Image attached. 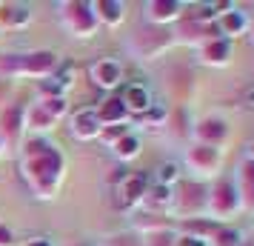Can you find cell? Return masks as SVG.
<instances>
[{
  "label": "cell",
  "mask_w": 254,
  "mask_h": 246,
  "mask_svg": "<svg viewBox=\"0 0 254 246\" xmlns=\"http://www.w3.org/2000/svg\"><path fill=\"white\" fill-rule=\"evenodd\" d=\"M17 172L35 200H55L66 177V155L52 138H26L17 149Z\"/></svg>",
  "instance_id": "1"
},
{
  "label": "cell",
  "mask_w": 254,
  "mask_h": 246,
  "mask_svg": "<svg viewBox=\"0 0 254 246\" xmlns=\"http://www.w3.org/2000/svg\"><path fill=\"white\" fill-rule=\"evenodd\" d=\"M63 66L55 49H26V52H0V78L9 81H46Z\"/></svg>",
  "instance_id": "2"
},
{
  "label": "cell",
  "mask_w": 254,
  "mask_h": 246,
  "mask_svg": "<svg viewBox=\"0 0 254 246\" xmlns=\"http://www.w3.org/2000/svg\"><path fill=\"white\" fill-rule=\"evenodd\" d=\"M174 43V32L169 26H151V23H140L134 29V35L126 40L128 55L140 63H149V60H160Z\"/></svg>",
  "instance_id": "3"
},
{
  "label": "cell",
  "mask_w": 254,
  "mask_h": 246,
  "mask_svg": "<svg viewBox=\"0 0 254 246\" xmlns=\"http://www.w3.org/2000/svg\"><path fill=\"white\" fill-rule=\"evenodd\" d=\"M58 23L71 40H92L100 32V23L94 17L92 0H60L58 6Z\"/></svg>",
  "instance_id": "4"
},
{
  "label": "cell",
  "mask_w": 254,
  "mask_h": 246,
  "mask_svg": "<svg viewBox=\"0 0 254 246\" xmlns=\"http://www.w3.org/2000/svg\"><path fill=\"white\" fill-rule=\"evenodd\" d=\"M186 172H189V180H200V183H211L214 177H220V169H223V149H214V146H203V143H186L183 161H180Z\"/></svg>",
  "instance_id": "5"
},
{
  "label": "cell",
  "mask_w": 254,
  "mask_h": 246,
  "mask_svg": "<svg viewBox=\"0 0 254 246\" xmlns=\"http://www.w3.org/2000/svg\"><path fill=\"white\" fill-rule=\"evenodd\" d=\"M240 209V195L234 189V180L226 175L214 177L208 183V195H206V218L214 223H229Z\"/></svg>",
  "instance_id": "6"
},
{
  "label": "cell",
  "mask_w": 254,
  "mask_h": 246,
  "mask_svg": "<svg viewBox=\"0 0 254 246\" xmlns=\"http://www.w3.org/2000/svg\"><path fill=\"white\" fill-rule=\"evenodd\" d=\"M180 189H174V212L180 215L177 221H194V218H206V195L208 183L200 180H180Z\"/></svg>",
  "instance_id": "7"
},
{
  "label": "cell",
  "mask_w": 254,
  "mask_h": 246,
  "mask_svg": "<svg viewBox=\"0 0 254 246\" xmlns=\"http://www.w3.org/2000/svg\"><path fill=\"white\" fill-rule=\"evenodd\" d=\"M149 186H151V177L146 172H126L112 186V192H115V209L126 212V215H134L140 209L143 198H146Z\"/></svg>",
  "instance_id": "8"
},
{
  "label": "cell",
  "mask_w": 254,
  "mask_h": 246,
  "mask_svg": "<svg viewBox=\"0 0 254 246\" xmlns=\"http://www.w3.org/2000/svg\"><path fill=\"white\" fill-rule=\"evenodd\" d=\"M26 103H6L0 106V143L6 146V152H17L20 143L26 141Z\"/></svg>",
  "instance_id": "9"
},
{
  "label": "cell",
  "mask_w": 254,
  "mask_h": 246,
  "mask_svg": "<svg viewBox=\"0 0 254 246\" xmlns=\"http://www.w3.org/2000/svg\"><path fill=\"white\" fill-rule=\"evenodd\" d=\"M231 138V126L223 115H203L191 123V141L203 143V146H214L223 149Z\"/></svg>",
  "instance_id": "10"
},
{
  "label": "cell",
  "mask_w": 254,
  "mask_h": 246,
  "mask_svg": "<svg viewBox=\"0 0 254 246\" xmlns=\"http://www.w3.org/2000/svg\"><path fill=\"white\" fill-rule=\"evenodd\" d=\"M89 81H92L94 89H100L106 94H115L117 89H123L126 83V69L123 63L115 58H97L89 66Z\"/></svg>",
  "instance_id": "11"
},
{
  "label": "cell",
  "mask_w": 254,
  "mask_h": 246,
  "mask_svg": "<svg viewBox=\"0 0 254 246\" xmlns=\"http://www.w3.org/2000/svg\"><path fill=\"white\" fill-rule=\"evenodd\" d=\"M186 14V3L183 0H149L143 3V17L151 26H169L180 23Z\"/></svg>",
  "instance_id": "12"
},
{
  "label": "cell",
  "mask_w": 254,
  "mask_h": 246,
  "mask_svg": "<svg viewBox=\"0 0 254 246\" xmlns=\"http://www.w3.org/2000/svg\"><path fill=\"white\" fill-rule=\"evenodd\" d=\"M172 32H174V43H189V46H194V49L208 43V40H214V37H220L214 23H200V20H191L186 14L180 23L172 26Z\"/></svg>",
  "instance_id": "13"
},
{
  "label": "cell",
  "mask_w": 254,
  "mask_h": 246,
  "mask_svg": "<svg viewBox=\"0 0 254 246\" xmlns=\"http://www.w3.org/2000/svg\"><path fill=\"white\" fill-rule=\"evenodd\" d=\"M117 97L123 100V106H126V112H128L131 120H134V117H143L151 106H154V94H151V89L146 86V83H140V81H126Z\"/></svg>",
  "instance_id": "14"
},
{
  "label": "cell",
  "mask_w": 254,
  "mask_h": 246,
  "mask_svg": "<svg viewBox=\"0 0 254 246\" xmlns=\"http://www.w3.org/2000/svg\"><path fill=\"white\" fill-rule=\"evenodd\" d=\"M35 9L20 0H0V32H20L32 23Z\"/></svg>",
  "instance_id": "15"
},
{
  "label": "cell",
  "mask_w": 254,
  "mask_h": 246,
  "mask_svg": "<svg viewBox=\"0 0 254 246\" xmlns=\"http://www.w3.org/2000/svg\"><path fill=\"white\" fill-rule=\"evenodd\" d=\"M197 60L203 63V66H211V69H223V66H229L231 58H234V43L226 40V37H214V40H208L203 46H197Z\"/></svg>",
  "instance_id": "16"
},
{
  "label": "cell",
  "mask_w": 254,
  "mask_h": 246,
  "mask_svg": "<svg viewBox=\"0 0 254 246\" xmlns=\"http://www.w3.org/2000/svg\"><path fill=\"white\" fill-rule=\"evenodd\" d=\"M214 26H217L220 37H226V40H231V43H234L240 35H246V32L252 29V17L243 12L240 6H234V3H231L229 9H226V12L214 20Z\"/></svg>",
  "instance_id": "17"
},
{
  "label": "cell",
  "mask_w": 254,
  "mask_h": 246,
  "mask_svg": "<svg viewBox=\"0 0 254 246\" xmlns=\"http://www.w3.org/2000/svg\"><path fill=\"white\" fill-rule=\"evenodd\" d=\"M69 135L80 143L97 141V135H100V120L94 115V106H86V109H77L74 115H69Z\"/></svg>",
  "instance_id": "18"
},
{
  "label": "cell",
  "mask_w": 254,
  "mask_h": 246,
  "mask_svg": "<svg viewBox=\"0 0 254 246\" xmlns=\"http://www.w3.org/2000/svg\"><path fill=\"white\" fill-rule=\"evenodd\" d=\"M23 126H26V138H46L49 132L58 126V120L49 115L43 106L37 103H26V117H23Z\"/></svg>",
  "instance_id": "19"
},
{
  "label": "cell",
  "mask_w": 254,
  "mask_h": 246,
  "mask_svg": "<svg viewBox=\"0 0 254 246\" xmlns=\"http://www.w3.org/2000/svg\"><path fill=\"white\" fill-rule=\"evenodd\" d=\"M137 212H151V215H172V212H174V189L160 186V183H151Z\"/></svg>",
  "instance_id": "20"
},
{
  "label": "cell",
  "mask_w": 254,
  "mask_h": 246,
  "mask_svg": "<svg viewBox=\"0 0 254 246\" xmlns=\"http://www.w3.org/2000/svg\"><path fill=\"white\" fill-rule=\"evenodd\" d=\"M94 115L100 120V126H120V123H131L126 106L117 94H106L100 103L94 106Z\"/></svg>",
  "instance_id": "21"
},
{
  "label": "cell",
  "mask_w": 254,
  "mask_h": 246,
  "mask_svg": "<svg viewBox=\"0 0 254 246\" xmlns=\"http://www.w3.org/2000/svg\"><path fill=\"white\" fill-rule=\"evenodd\" d=\"M231 180H234V189L240 195V209H254V161L243 158Z\"/></svg>",
  "instance_id": "22"
},
{
  "label": "cell",
  "mask_w": 254,
  "mask_h": 246,
  "mask_svg": "<svg viewBox=\"0 0 254 246\" xmlns=\"http://www.w3.org/2000/svg\"><path fill=\"white\" fill-rule=\"evenodd\" d=\"M92 9L97 23L106 26V29H117V26L126 20V3L123 0H92Z\"/></svg>",
  "instance_id": "23"
},
{
  "label": "cell",
  "mask_w": 254,
  "mask_h": 246,
  "mask_svg": "<svg viewBox=\"0 0 254 246\" xmlns=\"http://www.w3.org/2000/svg\"><path fill=\"white\" fill-rule=\"evenodd\" d=\"M112 152V158H115L117 164L123 166V164H131V161H137L140 152H143V138H140V132H128L126 138H120V141L109 149Z\"/></svg>",
  "instance_id": "24"
},
{
  "label": "cell",
  "mask_w": 254,
  "mask_h": 246,
  "mask_svg": "<svg viewBox=\"0 0 254 246\" xmlns=\"http://www.w3.org/2000/svg\"><path fill=\"white\" fill-rule=\"evenodd\" d=\"M243 244H246V235L231 223H217L214 232L208 235V246H243Z\"/></svg>",
  "instance_id": "25"
},
{
  "label": "cell",
  "mask_w": 254,
  "mask_h": 246,
  "mask_svg": "<svg viewBox=\"0 0 254 246\" xmlns=\"http://www.w3.org/2000/svg\"><path fill=\"white\" fill-rule=\"evenodd\" d=\"M180 180H183V166H180V161H163L154 169V183H160V186L177 189Z\"/></svg>",
  "instance_id": "26"
},
{
  "label": "cell",
  "mask_w": 254,
  "mask_h": 246,
  "mask_svg": "<svg viewBox=\"0 0 254 246\" xmlns=\"http://www.w3.org/2000/svg\"><path fill=\"white\" fill-rule=\"evenodd\" d=\"M128 132H131V123H120V126H100V135H97V141L103 143L106 149H112L120 138H126Z\"/></svg>",
  "instance_id": "27"
},
{
  "label": "cell",
  "mask_w": 254,
  "mask_h": 246,
  "mask_svg": "<svg viewBox=\"0 0 254 246\" xmlns=\"http://www.w3.org/2000/svg\"><path fill=\"white\" fill-rule=\"evenodd\" d=\"M37 103L43 106V109H46L58 123L69 115V100H66V97H37Z\"/></svg>",
  "instance_id": "28"
},
{
  "label": "cell",
  "mask_w": 254,
  "mask_h": 246,
  "mask_svg": "<svg viewBox=\"0 0 254 246\" xmlns=\"http://www.w3.org/2000/svg\"><path fill=\"white\" fill-rule=\"evenodd\" d=\"M137 241H140V246H172L174 232H172V229H163V232H149V235H140Z\"/></svg>",
  "instance_id": "29"
},
{
  "label": "cell",
  "mask_w": 254,
  "mask_h": 246,
  "mask_svg": "<svg viewBox=\"0 0 254 246\" xmlns=\"http://www.w3.org/2000/svg\"><path fill=\"white\" fill-rule=\"evenodd\" d=\"M172 246H208V241L197 238V235H189V232H174Z\"/></svg>",
  "instance_id": "30"
},
{
  "label": "cell",
  "mask_w": 254,
  "mask_h": 246,
  "mask_svg": "<svg viewBox=\"0 0 254 246\" xmlns=\"http://www.w3.org/2000/svg\"><path fill=\"white\" fill-rule=\"evenodd\" d=\"M0 246H17V238H14L12 226H6L3 221H0Z\"/></svg>",
  "instance_id": "31"
},
{
  "label": "cell",
  "mask_w": 254,
  "mask_h": 246,
  "mask_svg": "<svg viewBox=\"0 0 254 246\" xmlns=\"http://www.w3.org/2000/svg\"><path fill=\"white\" fill-rule=\"evenodd\" d=\"M20 246H55V241L46 238V235H32V238L20 241Z\"/></svg>",
  "instance_id": "32"
},
{
  "label": "cell",
  "mask_w": 254,
  "mask_h": 246,
  "mask_svg": "<svg viewBox=\"0 0 254 246\" xmlns=\"http://www.w3.org/2000/svg\"><path fill=\"white\" fill-rule=\"evenodd\" d=\"M243 103H246V106H252V109H254V81L249 83L246 89H243Z\"/></svg>",
  "instance_id": "33"
},
{
  "label": "cell",
  "mask_w": 254,
  "mask_h": 246,
  "mask_svg": "<svg viewBox=\"0 0 254 246\" xmlns=\"http://www.w3.org/2000/svg\"><path fill=\"white\" fill-rule=\"evenodd\" d=\"M246 158H249V161H254V141L249 143V149H246Z\"/></svg>",
  "instance_id": "34"
},
{
  "label": "cell",
  "mask_w": 254,
  "mask_h": 246,
  "mask_svg": "<svg viewBox=\"0 0 254 246\" xmlns=\"http://www.w3.org/2000/svg\"><path fill=\"white\" fill-rule=\"evenodd\" d=\"M3 155H6V146H3V143H0V158H3Z\"/></svg>",
  "instance_id": "35"
},
{
  "label": "cell",
  "mask_w": 254,
  "mask_h": 246,
  "mask_svg": "<svg viewBox=\"0 0 254 246\" xmlns=\"http://www.w3.org/2000/svg\"><path fill=\"white\" fill-rule=\"evenodd\" d=\"M100 246H103V244H100Z\"/></svg>",
  "instance_id": "36"
}]
</instances>
